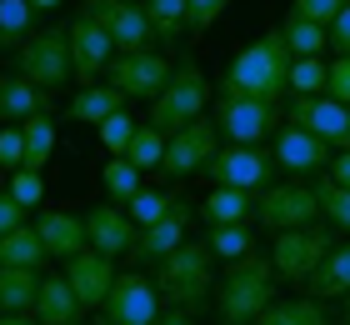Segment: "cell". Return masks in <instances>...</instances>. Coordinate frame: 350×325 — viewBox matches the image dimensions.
<instances>
[{
    "label": "cell",
    "mask_w": 350,
    "mask_h": 325,
    "mask_svg": "<svg viewBox=\"0 0 350 325\" xmlns=\"http://www.w3.org/2000/svg\"><path fill=\"white\" fill-rule=\"evenodd\" d=\"M340 320H345V325H350V296H345V300H340Z\"/></svg>",
    "instance_id": "cell-51"
},
{
    "label": "cell",
    "mask_w": 350,
    "mask_h": 325,
    "mask_svg": "<svg viewBox=\"0 0 350 325\" xmlns=\"http://www.w3.org/2000/svg\"><path fill=\"white\" fill-rule=\"evenodd\" d=\"M40 260H51L36 235V225H15L0 235V270H40Z\"/></svg>",
    "instance_id": "cell-26"
},
{
    "label": "cell",
    "mask_w": 350,
    "mask_h": 325,
    "mask_svg": "<svg viewBox=\"0 0 350 325\" xmlns=\"http://www.w3.org/2000/svg\"><path fill=\"white\" fill-rule=\"evenodd\" d=\"M30 116H45V90L10 70L5 80H0V120L15 125V120H30Z\"/></svg>",
    "instance_id": "cell-22"
},
{
    "label": "cell",
    "mask_w": 350,
    "mask_h": 325,
    "mask_svg": "<svg viewBox=\"0 0 350 325\" xmlns=\"http://www.w3.org/2000/svg\"><path fill=\"white\" fill-rule=\"evenodd\" d=\"M40 296L36 270H0V315H30Z\"/></svg>",
    "instance_id": "cell-27"
},
{
    "label": "cell",
    "mask_w": 350,
    "mask_h": 325,
    "mask_svg": "<svg viewBox=\"0 0 350 325\" xmlns=\"http://www.w3.org/2000/svg\"><path fill=\"white\" fill-rule=\"evenodd\" d=\"M291 45L280 40V30L260 36L256 45H245L241 55L230 60L226 80H220V95H245V101H265L275 105L285 90H291Z\"/></svg>",
    "instance_id": "cell-1"
},
{
    "label": "cell",
    "mask_w": 350,
    "mask_h": 325,
    "mask_svg": "<svg viewBox=\"0 0 350 325\" xmlns=\"http://www.w3.org/2000/svg\"><path fill=\"white\" fill-rule=\"evenodd\" d=\"M205 246H211L215 260H241L256 250V235H250V225H211Z\"/></svg>",
    "instance_id": "cell-34"
},
{
    "label": "cell",
    "mask_w": 350,
    "mask_h": 325,
    "mask_svg": "<svg viewBox=\"0 0 350 325\" xmlns=\"http://www.w3.org/2000/svg\"><path fill=\"white\" fill-rule=\"evenodd\" d=\"M350 5V0H295L291 5V15H300V21H315V25H325L330 30V21Z\"/></svg>",
    "instance_id": "cell-42"
},
{
    "label": "cell",
    "mask_w": 350,
    "mask_h": 325,
    "mask_svg": "<svg viewBox=\"0 0 350 325\" xmlns=\"http://www.w3.org/2000/svg\"><path fill=\"white\" fill-rule=\"evenodd\" d=\"M120 110H125V95L116 86H81L66 116L81 120V125H105L110 116H120Z\"/></svg>",
    "instance_id": "cell-24"
},
{
    "label": "cell",
    "mask_w": 350,
    "mask_h": 325,
    "mask_svg": "<svg viewBox=\"0 0 350 325\" xmlns=\"http://www.w3.org/2000/svg\"><path fill=\"white\" fill-rule=\"evenodd\" d=\"M200 216H205V225H250V216H256V195H250V190H230V185H211Z\"/></svg>",
    "instance_id": "cell-23"
},
{
    "label": "cell",
    "mask_w": 350,
    "mask_h": 325,
    "mask_svg": "<svg viewBox=\"0 0 350 325\" xmlns=\"http://www.w3.org/2000/svg\"><path fill=\"white\" fill-rule=\"evenodd\" d=\"M161 155H165V135L155 125H140L131 135V145H125V160L135 170H161Z\"/></svg>",
    "instance_id": "cell-36"
},
{
    "label": "cell",
    "mask_w": 350,
    "mask_h": 325,
    "mask_svg": "<svg viewBox=\"0 0 350 325\" xmlns=\"http://www.w3.org/2000/svg\"><path fill=\"white\" fill-rule=\"evenodd\" d=\"M270 300H275L270 255L250 250L241 260H230L226 281H220V290H215V315H220V325H256Z\"/></svg>",
    "instance_id": "cell-2"
},
{
    "label": "cell",
    "mask_w": 350,
    "mask_h": 325,
    "mask_svg": "<svg viewBox=\"0 0 350 325\" xmlns=\"http://www.w3.org/2000/svg\"><path fill=\"white\" fill-rule=\"evenodd\" d=\"M70 70L81 86H95V75L110 70V60H116V40L100 30V21H95V10H81L70 21Z\"/></svg>",
    "instance_id": "cell-11"
},
{
    "label": "cell",
    "mask_w": 350,
    "mask_h": 325,
    "mask_svg": "<svg viewBox=\"0 0 350 325\" xmlns=\"http://www.w3.org/2000/svg\"><path fill=\"white\" fill-rule=\"evenodd\" d=\"M0 166H25V135L21 125H0Z\"/></svg>",
    "instance_id": "cell-43"
},
{
    "label": "cell",
    "mask_w": 350,
    "mask_h": 325,
    "mask_svg": "<svg viewBox=\"0 0 350 325\" xmlns=\"http://www.w3.org/2000/svg\"><path fill=\"white\" fill-rule=\"evenodd\" d=\"M215 125L230 135V145H260L275 130V105L245 101V95H215Z\"/></svg>",
    "instance_id": "cell-13"
},
{
    "label": "cell",
    "mask_w": 350,
    "mask_h": 325,
    "mask_svg": "<svg viewBox=\"0 0 350 325\" xmlns=\"http://www.w3.org/2000/svg\"><path fill=\"white\" fill-rule=\"evenodd\" d=\"M226 5L230 0H185V30L190 36H205V30L226 15Z\"/></svg>",
    "instance_id": "cell-39"
},
{
    "label": "cell",
    "mask_w": 350,
    "mask_h": 325,
    "mask_svg": "<svg viewBox=\"0 0 350 325\" xmlns=\"http://www.w3.org/2000/svg\"><path fill=\"white\" fill-rule=\"evenodd\" d=\"M175 65L161 51H135V55H116L110 60V86H116L125 101H155L170 86Z\"/></svg>",
    "instance_id": "cell-9"
},
{
    "label": "cell",
    "mask_w": 350,
    "mask_h": 325,
    "mask_svg": "<svg viewBox=\"0 0 350 325\" xmlns=\"http://www.w3.org/2000/svg\"><path fill=\"white\" fill-rule=\"evenodd\" d=\"M330 166V145L306 135L300 125H285L275 135V170H291V175H315Z\"/></svg>",
    "instance_id": "cell-18"
},
{
    "label": "cell",
    "mask_w": 350,
    "mask_h": 325,
    "mask_svg": "<svg viewBox=\"0 0 350 325\" xmlns=\"http://www.w3.org/2000/svg\"><path fill=\"white\" fill-rule=\"evenodd\" d=\"M170 205H175V195H165V190H140L135 200L125 205V216H131L135 231H150L155 220H165V216H170Z\"/></svg>",
    "instance_id": "cell-37"
},
{
    "label": "cell",
    "mask_w": 350,
    "mask_h": 325,
    "mask_svg": "<svg viewBox=\"0 0 350 325\" xmlns=\"http://www.w3.org/2000/svg\"><path fill=\"white\" fill-rule=\"evenodd\" d=\"M211 246H175L165 260H161V275H155V290L170 300V311H205L211 305V285H215V270H211Z\"/></svg>",
    "instance_id": "cell-3"
},
{
    "label": "cell",
    "mask_w": 350,
    "mask_h": 325,
    "mask_svg": "<svg viewBox=\"0 0 350 325\" xmlns=\"http://www.w3.org/2000/svg\"><path fill=\"white\" fill-rule=\"evenodd\" d=\"M205 175L211 185H230V190H270L275 181V155H265L260 145H226L205 160Z\"/></svg>",
    "instance_id": "cell-7"
},
{
    "label": "cell",
    "mask_w": 350,
    "mask_h": 325,
    "mask_svg": "<svg viewBox=\"0 0 350 325\" xmlns=\"http://www.w3.org/2000/svg\"><path fill=\"white\" fill-rule=\"evenodd\" d=\"M66 281H70L81 305H105L110 285H116V265H110L105 255H95V250H81L75 260H66Z\"/></svg>",
    "instance_id": "cell-20"
},
{
    "label": "cell",
    "mask_w": 350,
    "mask_h": 325,
    "mask_svg": "<svg viewBox=\"0 0 350 325\" xmlns=\"http://www.w3.org/2000/svg\"><path fill=\"white\" fill-rule=\"evenodd\" d=\"M315 200H321V216L330 220V231H345L350 235V190L336 185L330 175H321V181H315Z\"/></svg>",
    "instance_id": "cell-35"
},
{
    "label": "cell",
    "mask_w": 350,
    "mask_h": 325,
    "mask_svg": "<svg viewBox=\"0 0 350 325\" xmlns=\"http://www.w3.org/2000/svg\"><path fill=\"white\" fill-rule=\"evenodd\" d=\"M146 21H150V30H155V40H165V45H175L185 36V0H146Z\"/></svg>",
    "instance_id": "cell-31"
},
{
    "label": "cell",
    "mask_w": 350,
    "mask_h": 325,
    "mask_svg": "<svg viewBox=\"0 0 350 325\" xmlns=\"http://www.w3.org/2000/svg\"><path fill=\"white\" fill-rule=\"evenodd\" d=\"M131 135H135V120L125 116V110H120V116H110V120L100 125V145H105L110 155H125V145H131Z\"/></svg>",
    "instance_id": "cell-41"
},
{
    "label": "cell",
    "mask_w": 350,
    "mask_h": 325,
    "mask_svg": "<svg viewBox=\"0 0 350 325\" xmlns=\"http://www.w3.org/2000/svg\"><path fill=\"white\" fill-rule=\"evenodd\" d=\"M100 325H110V320H100Z\"/></svg>",
    "instance_id": "cell-53"
},
{
    "label": "cell",
    "mask_w": 350,
    "mask_h": 325,
    "mask_svg": "<svg viewBox=\"0 0 350 325\" xmlns=\"http://www.w3.org/2000/svg\"><path fill=\"white\" fill-rule=\"evenodd\" d=\"M36 235H40L45 255H55V260H75L81 250H90L85 216H70V210H40L36 216Z\"/></svg>",
    "instance_id": "cell-17"
},
{
    "label": "cell",
    "mask_w": 350,
    "mask_h": 325,
    "mask_svg": "<svg viewBox=\"0 0 350 325\" xmlns=\"http://www.w3.org/2000/svg\"><path fill=\"white\" fill-rule=\"evenodd\" d=\"M90 5H120V0H90Z\"/></svg>",
    "instance_id": "cell-52"
},
{
    "label": "cell",
    "mask_w": 350,
    "mask_h": 325,
    "mask_svg": "<svg viewBox=\"0 0 350 325\" xmlns=\"http://www.w3.org/2000/svg\"><path fill=\"white\" fill-rule=\"evenodd\" d=\"M190 200H180L175 195V205H170V216L165 220H155L150 231H140L135 235V246H131V260H165L175 246H185V225H190Z\"/></svg>",
    "instance_id": "cell-19"
},
{
    "label": "cell",
    "mask_w": 350,
    "mask_h": 325,
    "mask_svg": "<svg viewBox=\"0 0 350 325\" xmlns=\"http://www.w3.org/2000/svg\"><path fill=\"white\" fill-rule=\"evenodd\" d=\"M325 75H330V65H325L321 55L291 60V90H295V95H325Z\"/></svg>",
    "instance_id": "cell-38"
},
{
    "label": "cell",
    "mask_w": 350,
    "mask_h": 325,
    "mask_svg": "<svg viewBox=\"0 0 350 325\" xmlns=\"http://www.w3.org/2000/svg\"><path fill=\"white\" fill-rule=\"evenodd\" d=\"M21 135H25V166L21 170H40L45 160H51V151H55V120H51V110H45V116H30L21 125Z\"/></svg>",
    "instance_id": "cell-30"
},
{
    "label": "cell",
    "mask_w": 350,
    "mask_h": 325,
    "mask_svg": "<svg viewBox=\"0 0 350 325\" xmlns=\"http://www.w3.org/2000/svg\"><path fill=\"white\" fill-rule=\"evenodd\" d=\"M0 325H40L36 315H0Z\"/></svg>",
    "instance_id": "cell-49"
},
{
    "label": "cell",
    "mask_w": 350,
    "mask_h": 325,
    "mask_svg": "<svg viewBox=\"0 0 350 325\" xmlns=\"http://www.w3.org/2000/svg\"><path fill=\"white\" fill-rule=\"evenodd\" d=\"M135 235H140V231L131 225V216H125L120 205H95L90 216H85V240H90V250H95V255H105V260L131 255Z\"/></svg>",
    "instance_id": "cell-16"
},
{
    "label": "cell",
    "mask_w": 350,
    "mask_h": 325,
    "mask_svg": "<svg viewBox=\"0 0 350 325\" xmlns=\"http://www.w3.org/2000/svg\"><path fill=\"white\" fill-rule=\"evenodd\" d=\"M280 40L291 45V55L295 60H306V55H321L330 36H325V25H315V21H300V15H285V25H280Z\"/></svg>",
    "instance_id": "cell-29"
},
{
    "label": "cell",
    "mask_w": 350,
    "mask_h": 325,
    "mask_svg": "<svg viewBox=\"0 0 350 325\" xmlns=\"http://www.w3.org/2000/svg\"><path fill=\"white\" fill-rule=\"evenodd\" d=\"M15 225H25V205H15V195L0 190V235L15 231Z\"/></svg>",
    "instance_id": "cell-45"
},
{
    "label": "cell",
    "mask_w": 350,
    "mask_h": 325,
    "mask_svg": "<svg viewBox=\"0 0 350 325\" xmlns=\"http://www.w3.org/2000/svg\"><path fill=\"white\" fill-rule=\"evenodd\" d=\"M325 90H330V101L350 105V55H336V65H330V75H325Z\"/></svg>",
    "instance_id": "cell-44"
},
{
    "label": "cell",
    "mask_w": 350,
    "mask_h": 325,
    "mask_svg": "<svg viewBox=\"0 0 350 325\" xmlns=\"http://www.w3.org/2000/svg\"><path fill=\"white\" fill-rule=\"evenodd\" d=\"M205 101H211V80H205V70H200L196 60H180L170 70V86L150 101V125L161 130V135H170V130L200 120Z\"/></svg>",
    "instance_id": "cell-4"
},
{
    "label": "cell",
    "mask_w": 350,
    "mask_h": 325,
    "mask_svg": "<svg viewBox=\"0 0 350 325\" xmlns=\"http://www.w3.org/2000/svg\"><path fill=\"white\" fill-rule=\"evenodd\" d=\"M100 181H105V195H110V200H116L120 210L131 205L140 190H146V185H140V170H135L125 155H110V166L100 170Z\"/></svg>",
    "instance_id": "cell-32"
},
{
    "label": "cell",
    "mask_w": 350,
    "mask_h": 325,
    "mask_svg": "<svg viewBox=\"0 0 350 325\" xmlns=\"http://www.w3.org/2000/svg\"><path fill=\"white\" fill-rule=\"evenodd\" d=\"M215 120H190L180 130L165 135V155H161V170L165 175H196L205 170V160L215 155Z\"/></svg>",
    "instance_id": "cell-14"
},
{
    "label": "cell",
    "mask_w": 350,
    "mask_h": 325,
    "mask_svg": "<svg viewBox=\"0 0 350 325\" xmlns=\"http://www.w3.org/2000/svg\"><path fill=\"white\" fill-rule=\"evenodd\" d=\"M85 305L75 300V290L66 275H51V281H40V296H36V315L40 325H75V315H81Z\"/></svg>",
    "instance_id": "cell-21"
},
{
    "label": "cell",
    "mask_w": 350,
    "mask_h": 325,
    "mask_svg": "<svg viewBox=\"0 0 350 325\" xmlns=\"http://www.w3.org/2000/svg\"><path fill=\"white\" fill-rule=\"evenodd\" d=\"M15 75H25L30 86H40V90L66 86V80L75 75L70 70V36L60 25L40 30V36H25L21 45H15Z\"/></svg>",
    "instance_id": "cell-6"
},
{
    "label": "cell",
    "mask_w": 350,
    "mask_h": 325,
    "mask_svg": "<svg viewBox=\"0 0 350 325\" xmlns=\"http://www.w3.org/2000/svg\"><path fill=\"white\" fill-rule=\"evenodd\" d=\"M30 21H36L30 0H0V55H10L30 36Z\"/></svg>",
    "instance_id": "cell-33"
},
{
    "label": "cell",
    "mask_w": 350,
    "mask_h": 325,
    "mask_svg": "<svg viewBox=\"0 0 350 325\" xmlns=\"http://www.w3.org/2000/svg\"><path fill=\"white\" fill-rule=\"evenodd\" d=\"M310 290V300H345L350 296V246H336L325 260H321V270L306 281Z\"/></svg>",
    "instance_id": "cell-25"
},
{
    "label": "cell",
    "mask_w": 350,
    "mask_h": 325,
    "mask_svg": "<svg viewBox=\"0 0 350 325\" xmlns=\"http://www.w3.org/2000/svg\"><path fill=\"white\" fill-rule=\"evenodd\" d=\"M105 320L110 325H155L161 320V290H155V281H146V275H116V285H110L105 296Z\"/></svg>",
    "instance_id": "cell-10"
},
{
    "label": "cell",
    "mask_w": 350,
    "mask_h": 325,
    "mask_svg": "<svg viewBox=\"0 0 350 325\" xmlns=\"http://www.w3.org/2000/svg\"><path fill=\"white\" fill-rule=\"evenodd\" d=\"M155 325H190V315H185V311H165V315L155 320Z\"/></svg>",
    "instance_id": "cell-48"
},
{
    "label": "cell",
    "mask_w": 350,
    "mask_h": 325,
    "mask_svg": "<svg viewBox=\"0 0 350 325\" xmlns=\"http://www.w3.org/2000/svg\"><path fill=\"white\" fill-rule=\"evenodd\" d=\"M256 220L265 225V231H300V225H315L321 220V200H315V185H270L260 190L256 200Z\"/></svg>",
    "instance_id": "cell-8"
},
{
    "label": "cell",
    "mask_w": 350,
    "mask_h": 325,
    "mask_svg": "<svg viewBox=\"0 0 350 325\" xmlns=\"http://www.w3.org/2000/svg\"><path fill=\"white\" fill-rule=\"evenodd\" d=\"M90 10H95V21H100V30L116 40L120 55H135V51H150L155 45V30L146 21V10L131 5V0H120V5H90Z\"/></svg>",
    "instance_id": "cell-15"
},
{
    "label": "cell",
    "mask_w": 350,
    "mask_h": 325,
    "mask_svg": "<svg viewBox=\"0 0 350 325\" xmlns=\"http://www.w3.org/2000/svg\"><path fill=\"white\" fill-rule=\"evenodd\" d=\"M10 195H15V205H40L45 200V181H40V170H15L10 175Z\"/></svg>",
    "instance_id": "cell-40"
},
{
    "label": "cell",
    "mask_w": 350,
    "mask_h": 325,
    "mask_svg": "<svg viewBox=\"0 0 350 325\" xmlns=\"http://www.w3.org/2000/svg\"><path fill=\"white\" fill-rule=\"evenodd\" d=\"M325 175H330L336 185H345V190H350V151H340L336 160H330V166H325Z\"/></svg>",
    "instance_id": "cell-47"
},
{
    "label": "cell",
    "mask_w": 350,
    "mask_h": 325,
    "mask_svg": "<svg viewBox=\"0 0 350 325\" xmlns=\"http://www.w3.org/2000/svg\"><path fill=\"white\" fill-rule=\"evenodd\" d=\"M256 325H330V315L321 300L300 296V300H270Z\"/></svg>",
    "instance_id": "cell-28"
},
{
    "label": "cell",
    "mask_w": 350,
    "mask_h": 325,
    "mask_svg": "<svg viewBox=\"0 0 350 325\" xmlns=\"http://www.w3.org/2000/svg\"><path fill=\"white\" fill-rule=\"evenodd\" d=\"M336 250V231L330 225H300V231H280L275 246H270V270L291 285H306L321 260Z\"/></svg>",
    "instance_id": "cell-5"
},
{
    "label": "cell",
    "mask_w": 350,
    "mask_h": 325,
    "mask_svg": "<svg viewBox=\"0 0 350 325\" xmlns=\"http://www.w3.org/2000/svg\"><path fill=\"white\" fill-rule=\"evenodd\" d=\"M291 125H300L306 135L325 140V145H336V151H350V105L330 101V95H295Z\"/></svg>",
    "instance_id": "cell-12"
},
{
    "label": "cell",
    "mask_w": 350,
    "mask_h": 325,
    "mask_svg": "<svg viewBox=\"0 0 350 325\" xmlns=\"http://www.w3.org/2000/svg\"><path fill=\"white\" fill-rule=\"evenodd\" d=\"M325 36H330V45H336L340 55H350V5L336 15V21H330V30H325Z\"/></svg>",
    "instance_id": "cell-46"
},
{
    "label": "cell",
    "mask_w": 350,
    "mask_h": 325,
    "mask_svg": "<svg viewBox=\"0 0 350 325\" xmlns=\"http://www.w3.org/2000/svg\"><path fill=\"white\" fill-rule=\"evenodd\" d=\"M60 0H30V10H55Z\"/></svg>",
    "instance_id": "cell-50"
}]
</instances>
